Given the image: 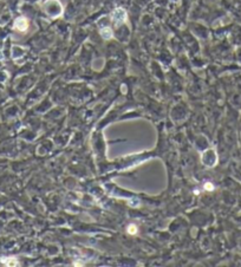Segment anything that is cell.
<instances>
[{
  "mask_svg": "<svg viewBox=\"0 0 241 267\" xmlns=\"http://www.w3.org/2000/svg\"><path fill=\"white\" fill-rule=\"evenodd\" d=\"M113 19L116 24H122L125 21L126 19V13L124 9H120V8H117L116 11H114L113 13Z\"/></svg>",
  "mask_w": 241,
  "mask_h": 267,
  "instance_id": "cell-1",
  "label": "cell"
},
{
  "mask_svg": "<svg viewBox=\"0 0 241 267\" xmlns=\"http://www.w3.org/2000/svg\"><path fill=\"white\" fill-rule=\"evenodd\" d=\"M101 33H102V36H103L105 39H109V38H111V37H113V32H111V30H110V28H108V27L103 28V30L101 31Z\"/></svg>",
  "mask_w": 241,
  "mask_h": 267,
  "instance_id": "cell-3",
  "label": "cell"
},
{
  "mask_svg": "<svg viewBox=\"0 0 241 267\" xmlns=\"http://www.w3.org/2000/svg\"><path fill=\"white\" fill-rule=\"evenodd\" d=\"M15 26H17L20 31H24V30H26V27H27V23H26L25 19L20 18V19H18V20L15 21Z\"/></svg>",
  "mask_w": 241,
  "mask_h": 267,
  "instance_id": "cell-2",
  "label": "cell"
},
{
  "mask_svg": "<svg viewBox=\"0 0 241 267\" xmlns=\"http://www.w3.org/2000/svg\"><path fill=\"white\" fill-rule=\"evenodd\" d=\"M128 232H129L130 234H135V233H136V227H135V225H131V226L128 228Z\"/></svg>",
  "mask_w": 241,
  "mask_h": 267,
  "instance_id": "cell-5",
  "label": "cell"
},
{
  "mask_svg": "<svg viewBox=\"0 0 241 267\" xmlns=\"http://www.w3.org/2000/svg\"><path fill=\"white\" fill-rule=\"evenodd\" d=\"M2 263H6L5 265H13V266L17 265V261L13 259H2Z\"/></svg>",
  "mask_w": 241,
  "mask_h": 267,
  "instance_id": "cell-4",
  "label": "cell"
},
{
  "mask_svg": "<svg viewBox=\"0 0 241 267\" xmlns=\"http://www.w3.org/2000/svg\"><path fill=\"white\" fill-rule=\"evenodd\" d=\"M205 188H206L207 190H212V189H213V186H212L211 183H207V184H205Z\"/></svg>",
  "mask_w": 241,
  "mask_h": 267,
  "instance_id": "cell-6",
  "label": "cell"
}]
</instances>
